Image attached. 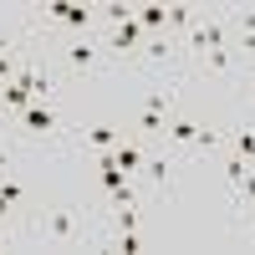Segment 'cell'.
<instances>
[{
  "label": "cell",
  "instance_id": "cell-25",
  "mask_svg": "<svg viewBox=\"0 0 255 255\" xmlns=\"http://www.w3.org/2000/svg\"><path fill=\"white\" fill-rule=\"evenodd\" d=\"M245 97H250V102H255V77H250V82H245Z\"/></svg>",
  "mask_w": 255,
  "mask_h": 255
},
{
  "label": "cell",
  "instance_id": "cell-13",
  "mask_svg": "<svg viewBox=\"0 0 255 255\" xmlns=\"http://www.w3.org/2000/svg\"><path fill=\"white\" fill-rule=\"evenodd\" d=\"M199 61H204L209 72H235V67H240V51H235V46H209Z\"/></svg>",
  "mask_w": 255,
  "mask_h": 255
},
{
  "label": "cell",
  "instance_id": "cell-26",
  "mask_svg": "<svg viewBox=\"0 0 255 255\" xmlns=\"http://www.w3.org/2000/svg\"><path fill=\"white\" fill-rule=\"evenodd\" d=\"M245 240H250V245H255V225H245Z\"/></svg>",
  "mask_w": 255,
  "mask_h": 255
},
{
  "label": "cell",
  "instance_id": "cell-2",
  "mask_svg": "<svg viewBox=\"0 0 255 255\" xmlns=\"http://www.w3.org/2000/svg\"><path fill=\"white\" fill-rule=\"evenodd\" d=\"M10 123H15V133L26 138V143H61V133H67V128H61V108H56V102H31V108L15 113Z\"/></svg>",
  "mask_w": 255,
  "mask_h": 255
},
{
  "label": "cell",
  "instance_id": "cell-5",
  "mask_svg": "<svg viewBox=\"0 0 255 255\" xmlns=\"http://www.w3.org/2000/svg\"><path fill=\"white\" fill-rule=\"evenodd\" d=\"M143 26H138V20H128V26H113L108 36H102V51H108V56H138L143 51Z\"/></svg>",
  "mask_w": 255,
  "mask_h": 255
},
{
  "label": "cell",
  "instance_id": "cell-27",
  "mask_svg": "<svg viewBox=\"0 0 255 255\" xmlns=\"http://www.w3.org/2000/svg\"><path fill=\"white\" fill-rule=\"evenodd\" d=\"M0 250H5V235H0Z\"/></svg>",
  "mask_w": 255,
  "mask_h": 255
},
{
  "label": "cell",
  "instance_id": "cell-19",
  "mask_svg": "<svg viewBox=\"0 0 255 255\" xmlns=\"http://www.w3.org/2000/svg\"><path fill=\"white\" fill-rule=\"evenodd\" d=\"M97 20H108V26H128V20H133V5H128V0H113V5L97 10Z\"/></svg>",
  "mask_w": 255,
  "mask_h": 255
},
{
  "label": "cell",
  "instance_id": "cell-17",
  "mask_svg": "<svg viewBox=\"0 0 255 255\" xmlns=\"http://www.w3.org/2000/svg\"><path fill=\"white\" fill-rule=\"evenodd\" d=\"M163 123H168V118L143 113V108H138V113H133V133H138V138H163Z\"/></svg>",
  "mask_w": 255,
  "mask_h": 255
},
{
  "label": "cell",
  "instance_id": "cell-24",
  "mask_svg": "<svg viewBox=\"0 0 255 255\" xmlns=\"http://www.w3.org/2000/svg\"><path fill=\"white\" fill-rule=\"evenodd\" d=\"M10 163H15L10 158V143H0V174H10Z\"/></svg>",
  "mask_w": 255,
  "mask_h": 255
},
{
  "label": "cell",
  "instance_id": "cell-4",
  "mask_svg": "<svg viewBox=\"0 0 255 255\" xmlns=\"http://www.w3.org/2000/svg\"><path fill=\"white\" fill-rule=\"evenodd\" d=\"M102 61H108V51H102L97 36H77V41L61 46V67H67V72H97Z\"/></svg>",
  "mask_w": 255,
  "mask_h": 255
},
{
  "label": "cell",
  "instance_id": "cell-9",
  "mask_svg": "<svg viewBox=\"0 0 255 255\" xmlns=\"http://www.w3.org/2000/svg\"><path fill=\"white\" fill-rule=\"evenodd\" d=\"M194 20H199L194 5H163V31L174 36V41H184L189 31H194Z\"/></svg>",
  "mask_w": 255,
  "mask_h": 255
},
{
  "label": "cell",
  "instance_id": "cell-21",
  "mask_svg": "<svg viewBox=\"0 0 255 255\" xmlns=\"http://www.w3.org/2000/svg\"><path fill=\"white\" fill-rule=\"evenodd\" d=\"M220 143H225V133H220V128H209V123H199V138H194V153H215Z\"/></svg>",
  "mask_w": 255,
  "mask_h": 255
},
{
  "label": "cell",
  "instance_id": "cell-23",
  "mask_svg": "<svg viewBox=\"0 0 255 255\" xmlns=\"http://www.w3.org/2000/svg\"><path fill=\"white\" fill-rule=\"evenodd\" d=\"M235 199H240V204H255V168H250V174H245V184L235 189Z\"/></svg>",
  "mask_w": 255,
  "mask_h": 255
},
{
  "label": "cell",
  "instance_id": "cell-1",
  "mask_svg": "<svg viewBox=\"0 0 255 255\" xmlns=\"http://www.w3.org/2000/svg\"><path fill=\"white\" fill-rule=\"evenodd\" d=\"M26 235H36L51 250H82V240H87L92 230H87L82 204H46V209H36V220H31Z\"/></svg>",
  "mask_w": 255,
  "mask_h": 255
},
{
  "label": "cell",
  "instance_id": "cell-11",
  "mask_svg": "<svg viewBox=\"0 0 255 255\" xmlns=\"http://www.w3.org/2000/svg\"><path fill=\"white\" fill-rule=\"evenodd\" d=\"M143 158H148V148H143L138 138H123V143L113 148V163L123 168V174H128V179H133V174H138V168H143Z\"/></svg>",
  "mask_w": 255,
  "mask_h": 255
},
{
  "label": "cell",
  "instance_id": "cell-12",
  "mask_svg": "<svg viewBox=\"0 0 255 255\" xmlns=\"http://www.w3.org/2000/svg\"><path fill=\"white\" fill-rule=\"evenodd\" d=\"M138 108H143V113H158V118H174V87H163V82H158V87H148Z\"/></svg>",
  "mask_w": 255,
  "mask_h": 255
},
{
  "label": "cell",
  "instance_id": "cell-8",
  "mask_svg": "<svg viewBox=\"0 0 255 255\" xmlns=\"http://www.w3.org/2000/svg\"><path fill=\"white\" fill-rule=\"evenodd\" d=\"M194 138H199V123H194V118H179V113H174V118L163 123V143H168V148H194Z\"/></svg>",
  "mask_w": 255,
  "mask_h": 255
},
{
  "label": "cell",
  "instance_id": "cell-6",
  "mask_svg": "<svg viewBox=\"0 0 255 255\" xmlns=\"http://www.w3.org/2000/svg\"><path fill=\"white\" fill-rule=\"evenodd\" d=\"M174 158H168V153H148L143 158V168H138V174L133 179H143V184H153V189H168V179H174Z\"/></svg>",
  "mask_w": 255,
  "mask_h": 255
},
{
  "label": "cell",
  "instance_id": "cell-16",
  "mask_svg": "<svg viewBox=\"0 0 255 255\" xmlns=\"http://www.w3.org/2000/svg\"><path fill=\"white\" fill-rule=\"evenodd\" d=\"M133 20L143 26V36H163V5H133Z\"/></svg>",
  "mask_w": 255,
  "mask_h": 255
},
{
  "label": "cell",
  "instance_id": "cell-3",
  "mask_svg": "<svg viewBox=\"0 0 255 255\" xmlns=\"http://www.w3.org/2000/svg\"><path fill=\"white\" fill-rule=\"evenodd\" d=\"M209 46H230V26H225V15H199L194 31L179 41V51H189V56H204Z\"/></svg>",
  "mask_w": 255,
  "mask_h": 255
},
{
  "label": "cell",
  "instance_id": "cell-20",
  "mask_svg": "<svg viewBox=\"0 0 255 255\" xmlns=\"http://www.w3.org/2000/svg\"><path fill=\"white\" fill-rule=\"evenodd\" d=\"M225 20L235 26V36H255V5H250V10H245V5H240V10H225Z\"/></svg>",
  "mask_w": 255,
  "mask_h": 255
},
{
  "label": "cell",
  "instance_id": "cell-10",
  "mask_svg": "<svg viewBox=\"0 0 255 255\" xmlns=\"http://www.w3.org/2000/svg\"><path fill=\"white\" fill-rule=\"evenodd\" d=\"M82 138H87L92 153H113V148L123 143V128H113V123H92V128H82Z\"/></svg>",
  "mask_w": 255,
  "mask_h": 255
},
{
  "label": "cell",
  "instance_id": "cell-15",
  "mask_svg": "<svg viewBox=\"0 0 255 255\" xmlns=\"http://www.w3.org/2000/svg\"><path fill=\"white\" fill-rule=\"evenodd\" d=\"M230 153H240L245 163H255V123H245V128L230 133Z\"/></svg>",
  "mask_w": 255,
  "mask_h": 255
},
{
  "label": "cell",
  "instance_id": "cell-22",
  "mask_svg": "<svg viewBox=\"0 0 255 255\" xmlns=\"http://www.w3.org/2000/svg\"><path fill=\"white\" fill-rule=\"evenodd\" d=\"M113 250H123V255H133V250H143V240H138V230H118V235H113Z\"/></svg>",
  "mask_w": 255,
  "mask_h": 255
},
{
  "label": "cell",
  "instance_id": "cell-14",
  "mask_svg": "<svg viewBox=\"0 0 255 255\" xmlns=\"http://www.w3.org/2000/svg\"><path fill=\"white\" fill-rule=\"evenodd\" d=\"M61 26H67V31H77V36H87V31L97 26V10H92V5H77V0H72V5H67V20H61Z\"/></svg>",
  "mask_w": 255,
  "mask_h": 255
},
{
  "label": "cell",
  "instance_id": "cell-18",
  "mask_svg": "<svg viewBox=\"0 0 255 255\" xmlns=\"http://www.w3.org/2000/svg\"><path fill=\"white\" fill-rule=\"evenodd\" d=\"M220 168H225V184H230V189H240V184H245V174H250V168H255V163H245L240 153H230V158H225Z\"/></svg>",
  "mask_w": 255,
  "mask_h": 255
},
{
  "label": "cell",
  "instance_id": "cell-7",
  "mask_svg": "<svg viewBox=\"0 0 255 255\" xmlns=\"http://www.w3.org/2000/svg\"><path fill=\"white\" fill-rule=\"evenodd\" d=\"M31 46H15V36H0V87L20 77V61H26Z\"/></svg>",
  "mask_w": 255,
  "mask_h": 255
}]
</instances>
